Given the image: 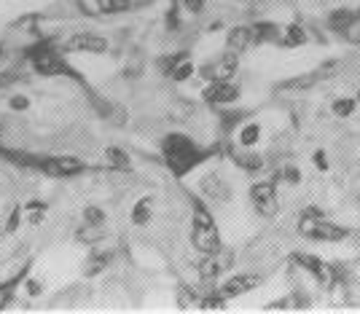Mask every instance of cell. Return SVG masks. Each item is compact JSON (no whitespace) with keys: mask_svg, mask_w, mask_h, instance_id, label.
Listing matches in <instances>:
<instances>
[{"mask_svg":"<svg viewBox=\"0 0 360 314\" xmlns=\"http://www.w3.org/2000/svg\"><path fill=\"white\" fill-rule=\"evenodd\" d=\"M183 6H186L188 11H194V14H199V11L205 8V0H183Z\"/></svg>","mask_w":360,"mask_h":314,"instance_id":"27","label":"cell"},{"mask_svg":"<svg viewBox=\"0 0 360 314\" xmlns=\"http://www.w3.org/2000/svg\"><path fill=\"white\" fill-rule=\"evenodd\" d=\"M280 27L271 22H255L253 25V38L255 44H277L280 41Z\"/></svg>","mask_w":360,"mask_h":314,"instance_id":"16","label":"cell"},{"mask_svg":"<svg viewBox=\"0 0 360 314\" xmlns=\"http://www.w3.org/2000/svg\"><path fill=\"white\" fill-rule=\"evenodd\" d=\"M205 100L212 105H234L240 100V86L231 81H218L205 89Z\"/></svg>","mask_w":360,"mask_h":314,"instance_id":"10","label":"cell"},{"mask_svg":"<svg viewBox=\"0 0 360 314\" xmlns=\"http://www.w3.org/2000/svg\"><path fill=\"white\" fill-rule=\"evenodd\" d=\"M84 223H105V215L100 207H86L84 209Z\"/></svg>","mask_w":360,"mask_h":314,"instance_id":"26","label":"cell"},{"mask_svg":"<svg viewBox=\"0 0 360 314\" xmlns=\"http://www.w3.org/2000/svg\"><path fill=\"white\" fill-rule=\"evenodd\" d=\"M237 54L234 51H226L224 57H218V60L212 62V65H205L202 67V78L205 81H210V84H218V81H231L234 73H237Z\"/></svg>","mask_w":360,"mask_h":314,"instance_id":"8","label":"cell"},{"mask_svg":"<svg viewBox=\"0 0 360 314\" xmlns=\"http://www.w3.org/2000/svg\"><path fill=\"white\" fill-rule=\"evenodd\" d=\"M250 46H255L253 38V27H234L226 38V51H234V54H242L248 51Z\"/></svg>","mask_w":360,"mask_h":314,"instance_id":"14","label":"cell"},{"mask_svg":"<svg viewBox=\"0 0 360 314\" xmlns=\"http://www.w3.org/2000/svg\"><path fill=\"white\" fill-rule=\"evenodd\" d=\"M32 62H35V70L44 75H60V73H70V67L65 65V60L60 57V51L51 44L35 46L30 51Z\"/></svg>","mask_w":360,"mask_h":314,"instance_id":"4","label":"cell"},{"mask_svg":"<svg viewBox=\"0 0 360 314\" xmlns=\"http://www.w3.org/2000/svg\"><path fill=\"white\" fill-rule=\"evenodd\" d=\"M16 225H19V209H14V212L8 215V223H6V231L11 234V231H16Z\"/></svg>","mask_w":360,"mask_h":314,"instance_id":"29","label":"cell"},{"mask_svg":"<svg viewBox=\"0 0 360 314\" xmlns=\"http://www.w3.org/2000/svg\"><path fill=\"white\" fill-rule=\"evenodd\" d=\"M97 8L103 14H119V11H127L129 8V0H94Z\"/></svg>","mask_w":360,"mask_h":314,"instance_id":"23","label":"cell"},{"mask_svg":"<svg viewBox=\"0 0 360 314\" xmlns=\"http://www.w3.org/2000/svg\"><path fill=\"white\" fill-rule=\"evenodd\" d=\"M360 11H352V8H336V11H330L328 14V27L333 32H342V35H347V32L352 30V25L358 22Z\"/></svg>","mask_w":360,"mask_h":314,"instance_id":"13","label":"cell"},{"mask_svg":"<svg viewBox=\"0 0 360 314\" xmlns=\"http://www.w3.org/2000/svg\"><path fill=\"white\" fill-rule=\"evenodd\" d=\"M165 156L167 164L175 175H186L188 169H194L207 153L196 145L191 137L186 135H167L165 140Z\"/></svg>","mask_w":360,"mask_h":314,"instance_id":"1","label":"cell"},{"mask_svg":"<svg viewBox=\"0 0 360 314\" xmlns=\"http://www.w3.org/2000/svg\"><path fill=\"white\" fill-rule=\"evenodd\" d=\"M27 105H30V100L22 97V94H19V97H11V107H14V110H25Z\"/></svg>","mask_w":360,"mask_h":314,"instance_id":"28","label":"cell"},{"mask_svg":"<svg viewBox=\"0 0 360 314\" xmlns=\"http://www.w3.org/2000/svg\"><path fill=\"white\" fill-rule=\"evenodd\" d=\"M38 166L51 178H73L84 172V162H78L73 156H60V159H41Z\"/></svg>","mask_w":360,"mask_h":314,"instance_id":"9","label":"cell"},{"mask_svg":"<svg viewBox=\"0 0 360 314\" xmlns=\"http://www.w3.org/2000/svg\"><path fill=\"white\" fill-rule=\"evenodd\" d=\"M258 137H261V126L258 124H248L240 135V145L242 148H253L255 143H258Z\"/></svg>","mask_w":360,"mask_h":314,"instance_id":"22","label":"cell"},{"mask_svg":"<svg viewBox=\"0 0 360 314\" xmlns=\"http://www.w3.org/2000/svg\"><path fill=\"white\" fill-rule=\"evenodd\" d=\"M250 199H253L255 209H258L264 218L277 215V209H280V202H277V183H274V180L255 183L253 188H250Z\"/></svg>","mask_w":360,"mask_h":314,"instance_id":"5","label":"cell"},{"mask_svg":"<svg viewBox=\"0 0 360 314\" xmlns=\"http://www.w3.org/2000/svg\"><path fill=\"white\" fill-rule=\"evenodd\" d=\"M202 188H205V196L215 202V204H226L229 199H231V188H229V183L224 180V175H218V172H212L207 178L202 180Z\"/></svg>","mask_w":360,"mask_h":314,"instance_id":"12","label":"cell"},{"mask_svg":"<svg viewBox=\"0 0 360 314\" xmlns=\"http://www.w3.org/2000/svg\"><path fill=\"white\" fill-rule=\"evenodd\" d=\"M105 159H108V164L113 166V169H129V156H127L121 148H108Z\"/></svg>","mask_w":360,"mask_h":314,"instance_id":"21","label":"cell"},{"mask_svg":"<svg viewBox=\"0 0 360 314\" xmlns=\"http://www.w3.org/2000/svg\"><path fill=\"white\" fill-rule=\"evenodd\" d=\"M315 164H320V169H328V164H326V153H315Z\"/></svg>","mask_w":360,"mask_h":314,"instance_id":"31","label":"cell"},{"mask_svg":"<svg viewBox=\"0 0 360 314\" xmlns=\"http://www.w3.org/2000/svg\"><path fill=\"white\" fill-rule=\"evenodd\" d=\"M62 51H89V54H103L108 48V41L97 32H73L60 44Z\"/></svg>","mask_w":360,"mask_h":314,"instance_id":"7","label":"cell"},{"mask_svg":"<svg viewBox=\"0 0 360 314\" xmlns=\"http://www.w3.org/2000/svg\"><path fill=\"white\" fill-rule=\"evenodd\" d=\"M358 103H360V91H358Z\"/></svg>","mask_w":360,"mask_h":314,"instance_id":"32","label":"cell"},{"mask_svg":"<svg viewBox=\"0 0 360 314\" xmlns=\"http://www.w3.org/2000/svg\"><path fill=\"white\" fill-rule=\"evenodd\" d=\"M234 266V253L231 250H215V253L205 255V261L199 263V277L205 280V282H212V280H218L221 274Z\"/></svg>","mask_w":360,"mask_h":314,"instance_id":"6","label":"cell"},{"mask_svg":"<svg viewBox=\"0 0 360 314\" xmlns=\"http://www.w3.org/2000/svg\"><path fill=\"white\" fill-rule=\"evenodd\" d=\"M103 223H84L78 228V240L84 242V244H94V242L103 240Z\"/></svg>","mask_w":360,"mask_h":314,"instance_id":"19","label":"cell"},{"mask_svg":"<svg viewBox=\"0 0 360 314\" xmlns=\"http://www.w3.org/2000/svg\"><path fill=\"white\" fill-rule=\"evenodd\" d=\"M261 284V277L258 274H234L229 282H224V287L218 290L224 299H234V296H242V293H248V290H253Z\"/></svg>","mask_w":360,"mask_h":314,"instance_id":"11","label":"cell"},{"mask_svg":"<svg viewBox=\"0 0 360 314\" xmlns=\"http://www.w3.org/2000/svg\"><path fill=\"white\" fill-rule=\"evenodd\" d=\"M14 293H16V280L0 284V309H6V306L14 301Z\"/></svg>","mask_w":360,"mask_h":314,"instance_id":"25","label":"cell"},{"mask_svg":"<svg viewBox=\"0 0 360 314\" xmlns=\"http://www.w3.org/2000/svg\"><path fill=\"white\" fill-rule=\"evenodd\" d=\"M355 100H349V97H342V100H336L333 103V113L339 116V119H347V116H352L355 113Z\"/></svg>","mask_w":360,"mask_h":314,"instance_id":"24","label":"cell"},{"mask_svg":"<svg viewBox=\"0 0 360 314\" xmlns=\"http://www.w3.org/2000/svg\"><path fill=\"white\" fill-rule=\"evenodd\" d=\"M231 162L242 166L245 172H261L264 169V159L258 153H253V148H245L242 153H231Z\"/></svg>","mask_w":360,"mask_h":314,"instance_id":"15","label":"cell"},{"mask_svg":"<svg viewBox=\"0 0 360 314\" xmlns=\"http://www.w3.org/2000/svg\"><path fill=\"white\" fill-rule=\"evenodd\" d=\"M191 244L202 255H210L221 250V234L212 215L202 204H194V218H191Z\"/></svg>","mask_w":360,"mask_h":314,"instance_id":"3","label":"cell"},{"mask_svg":"<svg viewBox=\"0 0 360 314\" xmlns=\"http://www.w3.org/2000/svg\"><path fill=\"white\" fill-rule=\"evenodd\" d=\"M299 234L315 242H342L347 237V228H342V225H336V223H328V221L320 215V209L307 207L299 215Z\"/></svg>","mask_w":360,"mask_h":314,"instance_id":"2","label":"cell"},{"mask_svg":"<svg viewBox=\"0 0 360 314\" xmlns=\"http://www.w3.org/2000/svg\"><path fill=\"white\" fill-rule=\"evenodd\" d=\"M150 215H153V199L146 196V199H140L132 209V223L135 225H146L150 221Z\"/></svg>","mask_w":360,"mask_h":314,"instance_id":"18","label":"cell"},{"mask_svg":"<svg viewBox=\"0 0 360 314\" xmlns=\"http://www.w3.org/2000/svg\"><path fill=\"white\" fill-rule=\"evenodd\" d=\"M280 46H285V48H296V46H304L307 44V30L301 27V25H288L285 30L280 32Z\"/></svg>","mask_w":360,"mask_h":314,"instance_id":"17","label":"cell"},{"mask_svg":"<svg viewBox=\"0 0 360 314\" xmlns=\"http://www.w3.org/2000/svg\"><path fill=\"white\" fill-rule=\"evenodd\" d=\"M347 38H349V41H358L360 44V16H358V22L352 25V30L347 32Z\"/></svg>","mask_w":360,"mask_h":314,"instance_id":"30","label":"cell"},{"mask_svg":"<svg viewBox=\"0 0 360 314\" xmlns=\"http://www.w3.org/2000/svg\"><path fill=\"white\" fill-rule=\"evenodd\" d=\"M108 263H110V253H91L84 271H86V277H94V274H100V271L105 269Z\"/></svg>","mask_w":360,"mask_h":314,"instance_id":"20","label":"cell"}]
</instances>
